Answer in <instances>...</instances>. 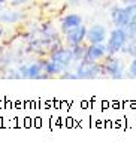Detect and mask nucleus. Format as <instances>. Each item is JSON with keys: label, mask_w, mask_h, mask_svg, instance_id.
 Listing matches in <instances>:
<instances>
[{"label": "nucleus", "mask_w": 136, "mask_h": 148, "mask_svg": "<svg viewBox=\"0 0 136 148\" xmlns=\"http://www.w3.org/2000/svg\"><path fill=\"white\" fill-rule=\"evenodd\" d=\"M129 40L127 34L123 27H115L111 33L106 42V49H108V56H115L124 48L126 42Z\"/></svg>", "instance_id": "f257e3e1"}, {"label": "nucleus", "mask_w": 136, "mask_h": 148, "mask_svg": "<svg viewBox=\"0 0 136 148\" xmlns=\"http://www.w3.org/2000/svg\"><path fill=\"white\" fill-rule=\"evenodd\" d=\"M76 76L79 79H91V78H97L99 75L105 73L103 72V64H100L99 62H87L82 60L76 67Z\"/></svg>", "instance_id": "f03ea898"}, {"label": "nucleus", "mask_w": 136, "mask_h": 148, "mask_svg": "<svg viewBox=\"0 0 136 148\" xmlns=\"http://www.w3.org/2000/svg\"><path fill=\"white\" fill-rule=\"evenodd\" d=\"M103 72L105 75H109L111 78H123L124 75V63L115 56H106L103 62Z\"/></svg>", "instance_id": "7ed1b4c3"}, {"label": "nucleus", "mask_w": 136, "mask_h": 148, "mask_svg": "<svg viewBox=\"0 0 136 148\" xmlns=\"http://www.w3.org/2000/svg\"><path fill=\"white\" fill-rule=\"evenodd\" d=\"M108 56V49H106V45L102 43H90L87 47V53H85V58L87 62H99V60L105 58Z\"/></svg>", "instance_id": "20e7f679"}, {"label": "nucleus", "mask_w": 136, "mask_h": 148, "mask_svg": "<svg viewBox=\"0 0 136 148\" xmlns=\"http://www.w3.org/2000/svg\"><path fill=\"white\" fill-rule=\"evenodd\" d=\"M87 36V27L84 24L78 25V27L72 29L70 32L66 33V42L69 43L70 47H75V45H79V43L84 42Z\"/></svg>", "instance_id": "39448f33"}, {"label": "nucleus", "mask_w": 136, "mask_h": 148, "mask_svg": "<svg viewBox=\"0 0 136 148\" xmlns=\"http://www.w3.org/2000/svg\"><path fill=\"white\" fill-rule=\"evenodd\" d=\"M85 39L88 43H102L106 39V29L102 24H94L90 29H87V36Z\"/></svg>", "instance_id": "423d86ee"}, {"label": "nucleus", "mask_w": 136, "mask_h": 148, "mask_svg": "<svg viewBox=\"0 0 136 148\" xmlns=\"http://www.w3.org/2000/svg\"><path fill=\"white\" fill-rule=\"evenodd\" d=\"M51 58L58 62L63 66H69L72 62H75L73 58V51L72 49H67V48H57L54 51H51Z\"/></svg>", "instance_id": "0eeeda50"}, {"label": "nucleus", "mask_w": 136, "mask_h": 148, "mask_svg": "<svg viewBox=\"0 0 136 148\" xmlns=\"http://www.w3.org/2000/svg\"><path fill=\"white\" fill-rule=\"evenodd\" d=\"M82 24V18L78 14H67L64 18L62 20V25H60V30L66 34L67 32H70L72 29L78 27V25Z\"/></svg>", "instance_id": "6e6552de"}, {"label": "nucleus", "mask_w": 136, "mask_h": 148, "mask_svg": "<svg viewBox=\"0 0 136 148\" xmlns=\"http://www.w3.org/2000/svg\"><path fill=\"white\" fill-rule=\"evenodd\" d=\"M45 62H33L27 64V78L29 79H39V78H45Z\"/></svg>", "instance_id": "1a4fd4ad"}, {"label": "nucleus", "mask_w": 136, "mask_h": 148, "mask_svg": "<svg viewBox=\"0 0 136 148\" xmlns=\"http://www.w3.org/2000/svg\"><path fill=\"white\" fill-rule=\"evenodd\" d=\"M111 20L114 23L115 27H124L127 23V18H126V12H124V8H120V6H114L111 9Z\"/></svg>", "instance_id": "9d476101"}, {"label": "nucleus", "mask_w": 136, "mask_h": 148, "mask_svg": "<svg viewBox=\"0 0 136 148\" xmlns=\"http://www.w3.org/2000/svg\"><path fill=\"white\" fill-rule=\"evenodd\" d=\"M66 66L60 64L58 62L51 58L49 62H45V73L48 75H58V73H64Z\"/></svg>", "instance_id": "9b49d317"}, {"label": "nucleus", "mask_w": 136, "mask_h": 148, "mask_svg": "<svg viewBox=\"0 0 136 148\" xmlns=\"http://www.w3.org/2000/svg\"><path fill=\"white\" fill-rule=\"evenodd\" d=\"M23 18V15L20 12H12V11H5L0 12V23H6V24H14L18 23Z\"/></svg>", "instance_id": "f8f14e48"}, {"label": "nucleus", "mask_w": 136, "mask_h": 148, "mask_svg": "<svg viewBox=\"0 0 136 148\" xmlns=\"http://www.w3.org/2000/svg\"><path fill=\"white\" fill-rule=\"evenodd\" d=\"M72 51H73V58H75V62H82V60L85 58L87 47H84L82 43H79V45H75Z\"/></svg>", "instance_id": "ddd939ff"}, {"label": "nucleus", "mask_w": 136, "mask_h": 148, "mask_svg": "<svg viewBox=\"0 0 136 148\" xmlns=\"http://www.w3.org/2000/svg\"><path fill=\"white\" fill-rule=\"evenodd\" d=\"M124 12H126V18L127 23H133L136 20V3H130L124 6Z\"/></svg>", "instance_id": "4468645a"}, {"label": "nucleus", "mask_w": 136, "mask_h": 148, "mask_svg": "<svg viewBox=\"0 0 136 148\" xmlns=\"http://www.w3.org/2000/svg\"><path fill=\"white\" fill-rule=\"evenodd\" d=\"M121 51H123V53H126V54H130L132 57H136V38L127 40L124 48Z\"/></svg>", "instance_id": "2eb2a0df"}, {"label": "nucleus", "mask_w": 136, "mask_h": 148, "mask_svg": "<svg viewBox=\"0 0 136 148\" xmlns=\"http://www.w3.org/2000/svg\"><path fill=\"white\" fill-rule=\"evenodd\" d=\"M129 76L130 78H136V57H133V60H132V63H130V66H129Z\"/></svg>", "instance_id": "dca6fc26"}, {"label": "nucleus", "mask_w": 136, "mask_h": 148, "mask_svg": "<svg viewBox=\"0 0 136 148\" xmlns=\"http://www.w3.org/2000/svg\"><path fill=\"white\" fill-rule=\"evenodd\" d=\"M9 2H11L12 6H20V5H24V3L30 2V0H9Z\"/></svg>", "instance_id": "f3484780"}, {"label": "nucleus", "mask_w": 136, "mask_h": 148, "mask_svg": "<svg viewBox=\"0 0 136 148\" xmlns=\"http://www.w3.org/2000/svg\"><path fill=\"white\" fill-rule=\"evenodd\" d=\"M66 75H62V78H63V79H69V78H70V79H76V78H78V76H76V73H69V72H64Z\"/></svg>", "instance_id": "a211bd4d"}, {"label": "nucleus", "mask_w": 136, "mask_h": 148, "mask_svg": "<svg viewBox=\"0 0 136 148\" xmlns=\"http://www.w3.org/2000/svg\"><path fill=\"white\" fill-rule=\"evenodd\" d=\"M124 5H130V3H136V0H121Z\"/></svg>", "instance_id": "6ab92c4d"}, {"label": "nucleus", "mask_w": 136, "mask_h": 148, "mask_svg": "<svg viewBox=\"0 0 136 148\" xmlns=\"http://www.w3.org/2000/svg\"><path fill=\"white\" fill-rule=\"evenodd\" d=\"M2 33H3V30H2V27H0V36H2Z\"/></svg>", "instance_id": "aec40b11"}, {"label": "nucleus", "mask_w": 136, "mask_h": 148, "mask_svg": "<svg viewBox=\"0 0 136 148\" xmlns=\"http://www.w3.org/2000/svg\"><path fill=\"white\" fill-rule=\"evenodd\" d=\"M133 24H135V25H136V20H135V21H133Z\"/></svg>", "instance_id": "412c9836"}, {"label": "nucleus", "mask_w": 136, "mask_h": 148, "mask_svg": "<svg viewBox=\"0 0 136 148\" xmlns=\"http://www.w3.org/2000/svg\"><path fill=\"white\" fill-rule=\"evenodd\" d=\"M88 2H90V0H88Z\"/></svg>", "instance_id": "4be33fe9"}]
</instances>
